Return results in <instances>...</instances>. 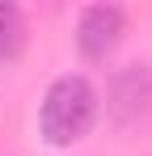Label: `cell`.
Wrapping results in <instances>:
<instances>
[{"label": "cell", "mask_w": 152, "mask_h": 156, "mask_svg": "<svg viewBox=\"0 0 152 156\" xmlns=\"http://www.w3.org/2000/svg\"><path fill=\"white\" fill-rule=\"evenodd\" d=\"M93 118H97V89L85 76L68 72L51 80L47 97L38 105V135L51 148H72L89 135Z\"/></svg>", "instance_id": "1"}, {"label": "cell", "mask_w": 152, "mask_h": 156, "mask_svg": "<svg viewBox=\"0 0 152 156\" xmlns=\"http://www.w3.org/2000/svg\"><path fill=\"white\" fill-rule=\"evenodd\" d=\"M110 122L118 131H131L152 118V68L148 63H131L123 72H114L110 93H106Z\"/></svg>", "instance_id": "2"}, {"label": "cell", "mask_w": 152, "mask_h": 156, "mask_svg": "<svg viewBox=\"0 0 152 156\" xmlns=\"http://www.w3.org/2000/svg\"><path fill=\"white\" fill-rule=\"evenodd\" d=\"M123 30H127V13L118 4H89L80 9V21H76V47L85 59H106L118 47Z\"/></svg>", "instance_id": "3"}, {"label": "cell", "mask_w": 152, "mask_h": 156, "mask_svg": "<svg viewBox=\"0 0 152 156\" xmlns=\"http://www.w3.org/2000/svg\"><path fill=\"white\" fill-rule=\"evenodd\" d=\"M25 51V17L17 4L0 0V63H13Z\"/></svg>", "instance_id": "4"}]
</instances>
